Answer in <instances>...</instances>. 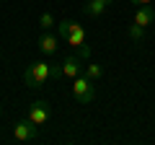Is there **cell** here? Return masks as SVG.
<instances>
[{
    "label": "cell",
    "instance_id": "3",
    "mask_svg": "<svg viewBox=\"0 0 155 145\" xmlns=\"http://www.w3.org/2000/svg\"><path fill=\"white\" fill-rule=\"evenodd\" d=\"M72 99L78 101V104H91V101L96 99V88H93V80L88 78V75H78V78H72Z\"/></svg>",
    "mask_w": 155,
    "mask_h": 145
},
{
    "label": "cell",
    "instance_id": "2",
    "mask_svg": "<svg viewBox=\"0 0 155 145\" xmlns=\"http://www.w3.org/2000/svg\"><path fill=\"white\" fill-rule=\"evenodd\" d=\"M52 67L47 60H34L31 65L26 67V72H23V80H26L28 88H41V86L47 83V78H52Z\"/></svg>",
    "mask_w": 155,
    "mask_h": 145
},
{
    "label": "cell",
    "instance_id": "11",
    "mask_svg": "<svg viewBox=\"0 0 155 145\" xmlns=\"http://www.w3.org/2000/svg\"><path fill=\"white\" fill-rule=\"evenodd\" d=\"M85 75H88L91 80H101L104 78V70H101V65H96V62H88V65H85Z\"/></svg>",
    "mask_w": 155,
    "mask_h": 145
},
{
    "label": "cell",
    "instance_id": "7",
    "mask_svg": "<svg viewBox=\"0 0 155 145\" xmlns=\"http://www.w3.org/2000/svg\"><path fill=\"white\" fill-rule=\"evenodd\" d=\"M57 49H60V34L44 31L39 36V52H41V55H54Z\"/></svg>",
    "mask_w": 155,
    "mask_h": 145
},
{
    "label": "cell",
    "instance_id": "10",
    "mask_svg": "<svg viewBox=\"0 0 155 145\" xmlns=\"http://www.w3.org/2000/svg\"><path fill=\"white\" fill-rule=\"evenodd\" d=\"M127 36L132 42H145V26H140V23H129V29H127Z\"/></svg>",
    "mask_w": 155,
    "mask_h": 145
},
{
    "label": "cell",
    "instance_id": "5",
    "mask_svg": "<svg viewBox=\"0 0 155 145\" xmlns=\"http://www.w3.org/2000/svg\"><path fill=\"white\" fill-rule=\"evenodd\" d=\"M52 117V109H49V101H44V99H36L31 106L26 109V119L28 122H34V124H47V119Z\"/></svg>",
    "mask_w": 155,
    "mask_h": 145
},
{
    "label": "cell",
    "instance_id": "1",
    "mask_svg": "<svg viewBox=\"0 0 155 145\" xmlns=\"http://www.w3.org/2000/svg\"><path fill=\"white\" fill-rule=\"evenodd\" d=\"M57 34H60V39H65L72 49H80L83 44H88V34H85L83 23L72 21V18H62L60 26H57Z\"/></svg>",
    "mask_w": 155,
    "mask_h": 145
},
{
    "label": "cell",
    "instance_id": "13",
    "mask_svg": "<svg viewBox=\"0 0 155 145\" xmlns=\"http://www.w3.org/2000/svg\"><path fill=\"white\" fill-rule=\"evenodd\" d=\"M78 57H80L83 62H88V60H91V47H88V44H83L80 49H78Z\"/></svg>",
    "mask_w": 155,
    "mask_h": 145
},
{
    "label": "cell",
    "instance_id": "14",
    "mask_svg": "<svg viewBox=\"0 0 155 145\" xmlns=\"http://www.w3.org/2000/svg\"><path fill=\"white\" fill-rule=\"evenodd\" d=\"M129 3H132L134 8H140V5H150V3H153V0H129Z\"/></svg>",
    "mask_w": 155,
    "mask_h": 145
},
{
    "label": "cell",
    "instance_id": "6",
    "mask_svg": "<svg viewBox=\"0 0 155 145\" xmlns=\"http://www.w3.org/2000/svg\"><path fill=\"white\" fill-rule=\"evenodd\" d=\"M80 62H83V60H80L78 55H67L65 60H62V65H60L62 78H70V80H72V78H78V75H80V67H83Z\"/></svg>",
    "mask_w": 155,
    "mask_h": 145
},
{
    "label": "cell",
    "instance_id": "15",
    "mask_svg": "<svg viewBox=\"0 0 155 145\" xmlns=\"http://www.w3.org/2000/svg\"><path fill=\"white\" fill-rule=\"evenodd\" d=\"M0 119H3V106H0Z\"/></svg>",
    "mask_w": 155,
    "mask_h": 145
},
{
    "label": "cell",
    "instance_id": "12",
    "mask_svg": "<svg viewBox=\"0 0 155 145\" xmlns=\"http://www.w3.org/2000/svg\"><path fill=\"white\" fill-rule=\"evenodd\" d=\"M39 26L44 29V31H52V26H54V16H52L49 11L41 13V16H39Z\"/></svg>",
    "mask_w": 155,
    "mask_h": 145
},
{
    "label": "cell",
    "instance_id": "8",
    "mask_svg": "<svg viewBox=\"0 0 155 145\" xmlns=\"http://www.w3.org/2000/svg\"><path fill=\"white\" fill-rule=\"evenodd\" d=\"M111 3H114V0H88V3L83 5V13L91 16V18H98V16H104V13L109 11Z\"/></svg>",
    "mask_w": 155,
    "mask_h": 145
},
{
    "label": "cell",
    "instance_id": "4",
    "mask_svg": "<svg viewBox=\"0 0 155 145\" xmlns=\"http://www.w3.org/2000/svg\"><path fill=\"white\" fill-rule=\"evenodd\" d=\"M13 137L18 143H36L39 140V124L28 122V119H18L13 124Z\"/></svg>",
    "mask_w": 155,
    "mask_h": 145
},
{
    "label": "cell",
    "instance_id": "9",
    "mask_svg": "<svg viewBox=\"0 0 155 145\" xmlns=\"http://www.w3.org/2000/svg\"><path fill=\"white\" fill-rule=\"evenodd\" d=\"M153 21H155L153 5H140L137 11H134V16H132V23H140V26H145V29H147Z\"/></svg>",
    "mask_w": 155,
    "mask_h": 145
}]
</instances>
